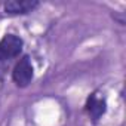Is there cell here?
Returning <instances> with one entry per match:
<instances>
[{"instance_id":"6da1fadb","label":"cell","mask_w":126,"mask_h":126,"mask_svg":"<svg viewBox=\"0 0 126 126\" xmlns=\"http://www.w3.org/2000/svg\"><path fill=\"white\" fill-rule=\"evenodd\" d=\"M22 50V40L15 34H6L0 40V79H3L9 62Z\"/></svg>"},{"instance_id":"7a4b0ae2","label":"cell","mask_w":126,"mask_h":126,"mask_svg":"<svg viewBox=\"0 0 126 126\" xmlns=\"http://www.w3.org/2000/svg\"><path fill=\"white\" fill-rule=\"evenodd\" d=\"M33 76H34V73H33V64H31L30 58L28 56H22L14 67V71H12L14 82L18 86L24 88L33 80Z\"/></svg>"},{"instance_id":"3957f363","label":"cell","mask_w":126,"mask_h":126,"mask_svg":"<svg viewBox=\"0 0 126 126\" xmlns=\"http://www.w3.org/2000/svg\"><path fill=\"white\" fill-rule=\"evenodd\" d=\"M107 110V101L105 96H102L101 94H92L86 102V111L92 119H99Z\"/></svg>"},{"instance_id":"277c9868","label":"cell","mask_w":126,"mask_h":126,"mask_svg":"<svg viewBox=\"0 0 126 126\" xmlns=\"http://www.w3.org/2000/svg\"><path fill=\"white\" fill-rule=\"evenodd\" d=\"M37 2L36 0H9V2L5 3V11L8 14H14V15H18V14H28L31 12L33 9L37 8Z\"/></svg>"}]
</instances>
